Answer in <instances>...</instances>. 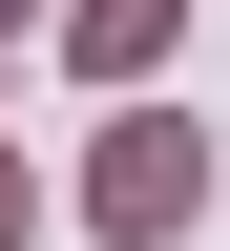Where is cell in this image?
Returning a JSON list of instances; mask_svg holds the SVG:
<instances>
[{"mask_svg": "<svg viewBox=\"0 0 230 251\" xmlns=\"http://www.w3.org/2000/svg\"><path fill=\"white\" fill-rule=\"evenodd\" d=\"M84 209H105V230H126V251H168V230H188V209H209V147H188V126H168V105H126V126H105V168H84Z\"/></svg>", "mask_w": 230, "mask_h": 251, "instance_id": "6da1fadb", "label": "cell"}, {"mask_svg": "<svg viewBox=\"0 0 230 251\" xmlns=\"http://www.w3.org/2000/svg\"><path fill=\"white\" fill-rule=\"evenodd\" d=\"M84 63H105V84H126V63H168V0H84Z\"/></svg>", "mask_w": 230, "mask_h": 251, "instance_id": "7a4b0ae2", "label": "cell"}, {"mask_svg": "<svg viewBox=\"0 0 230 251\" xmlns=\"http://www.w3.org/2000/svg\"><path fill=\"white\" fill-rule=\"evenodd\" d=\"M0 251H21V168H0Z\"/></svg>", "mask_w": 230, "mask_h": 251, "instance_id": "3957f363", "label": "cell"}, {"mask_svg": "<svg viewBox=\"0 0 230 251\" xmlns=\"http://www.w3.org/2000/svg\"><path fill=\"white\" fill-rule=\"evenodd\" d=\"M0 21H21V0H0Z\"/></svg>", "mask_w": 230, "mask_h": 251, "instance_id": "277c9868", "label": "cell"}]
</instances>
